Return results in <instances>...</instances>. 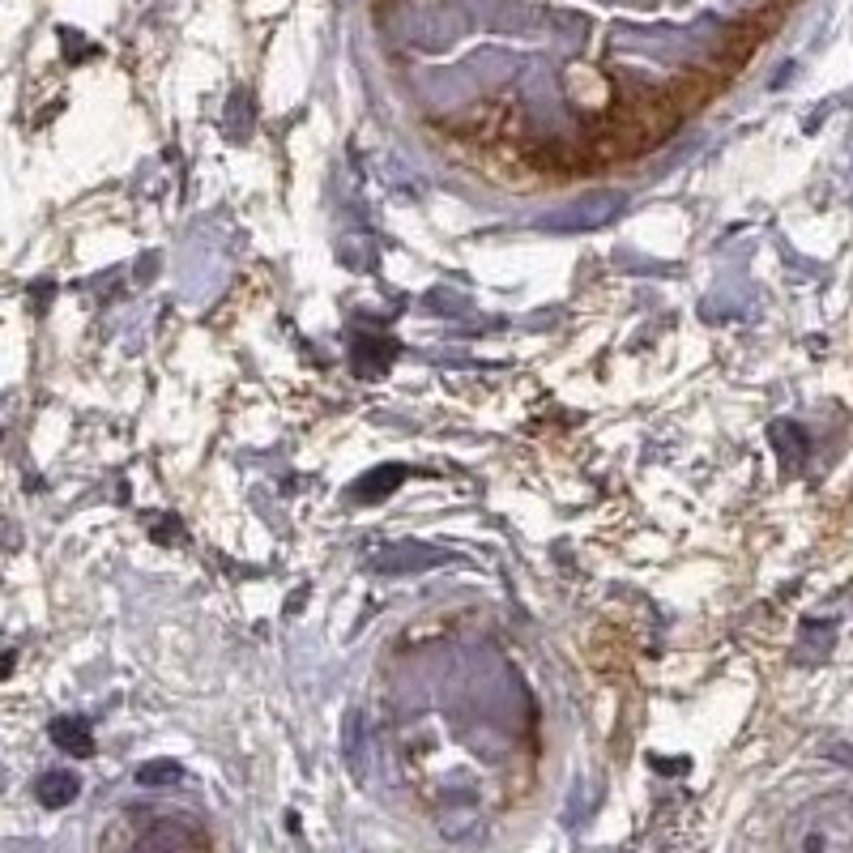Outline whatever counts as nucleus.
Returning a JSON list of instances; mask_svg holds the SVG:
<instances>
[{"label":"nucleus","mask_w":853,"mask_h":853,"mask_svg":"<svg viewBox=\"0 0 853 853\" xmlns=\"http://www.w3.org/2000/svg\"><path fill=\"white\" fill-rule=\"evenodd\" d=\"M171 781H179V764L175 760H150V764H141L137 768V786H171Z\"/></svg>","instance_id":"0eeeda50"},{"label":"nucleus","mask_w":853,"mask_h":853,"mask_svg":"<svg viewBox=\"0 0 853 853\" xmlns=\"http://www.w3.org/2000/svg\"><path fill=\"white\" fill-rule=\"evenodd\" d=\"M615 214H619V197H615V192H598V197L560 205V210L547 214L538 227L551 230V235H580V230H602Z\"/></svg>","instance_id":"f03ea898"},{"label":"nucleus","mask_w":853,"mask_h":853,"mask_svg":"<svg viewBox=\"0 0 853 853\" xmlns=\"http://www.w3.org/2000/svg\"><path fill=\"white\" fill-rule=\"evenodd\" d=\"M77 794H81V781H77L73 773H64V768H57V773H43V777H39V786H35V798H39L43 806H52V811L68 806V802H73Z\"/></svg>","instance_id":"39448f33"},{"label":"nucleus","mask_w":853,"mask_h":853,"mask_svg":"<svg viewBox=\"0 0 853 853\" xmlns=\"http://www.w3.org/2000/svg\"><path fill=\"white\" fill-rule=\"evenodd\" d=\"M341 747H346L350 768L363 777V717H359V713L346 717V726H341Z\"/></svg>","instance_id":"423d86ee"},{"label":"nucleus","mask_w":853,"mask_h":853,"mask_svg":"<svg viewBox=\"0 0 853 853\" xmlns=\"http://www.w3.org/2000/svg\"><path fill=\"white\" fill-rule=\"evenodd\" d=\"M815 815L824 819V828L815 824L811 832H798L794 845H802V850H853V798H824L815 806Z\"/></svg>","instance_id":"f257e3e1"},{"label":"nucleus","mask_w":853,"mask_h":853,"mask_svg":"<svg viewBox=\"0 0 853 853\" xmlns=\"http://www.w3.org/2000/svg\"><path fill=\"white\" fill-rule=\"evenodd\" d=\"M52 742L60 751H73V755H95V735H90L86 717H57L52 722Z\"/></svg>","instance_id":"20e7f679"},{"label":"nucleus","mask_w":853,"mask_h":853,"mask_svg":"<svg viewBox=\"0 0 853 853\" xmlns=\"http://www.w3.org/2000/svg\"><path fill=\"white\" fill-rule=\"evenodd\" d=\"M141 850H201L205 845V832H192V828H179L171 819H159L150 832L137 837Z\"/></svg>","instance_id":"7ed1b4c3"}]
</instances>
